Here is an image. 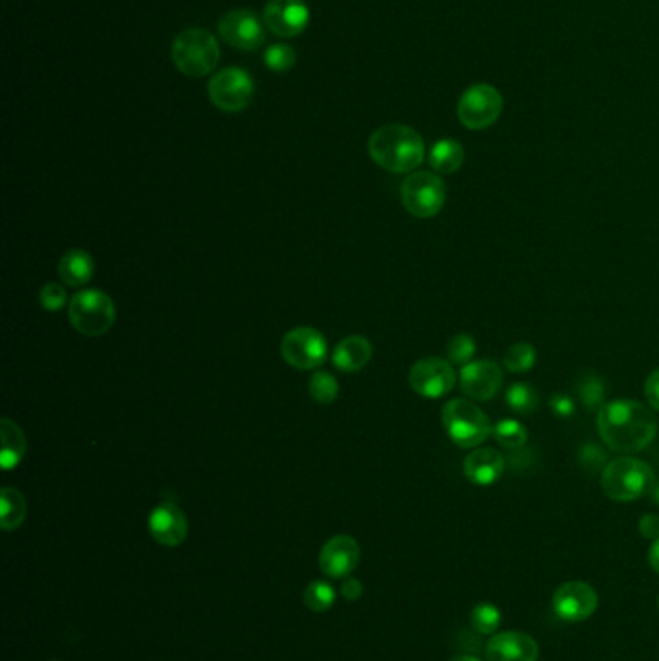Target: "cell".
Listing matches in <instances>:
<instances>
[{"instance_id":"cell-16","label":"cell","mask_w":659,"mask_h":661,"mask_svg":"<svg viewBox=\"0 0 659 661\" xmlns=\"http://www.w3.org/2000/svg\"><path fill=\"white\" fill-rule=\"evenodd\" d=\"M147 526L151 538L161 546H180L188 538V518L184 511L171 501L161 503L151 511Z\"/></svg>"},{"instance_id":"cell-13","label":"cell","mask_w":659,"mask_h":661,"mask_svg":"<svg viewBox=\"0 0 659 661\" xmlns=\"http://www.w3.org/2000/svg\"><path fill=\"white\" fill-rule=\"evenodd\" d=\"M221 37L240 51H256L265 41L263 24L252 10H230L219 20Z\"/></svg>"},{"instance_id":"cell-8","label":"cell","mask_w":659,"mask_h":661,"mask_svg":"<svg viewBox=\"0 0 659 661\" xmlns=\"http://www.w3.org/2000/svg\"><path fill=\"white\" fill-rule=\"evenodd\" d=\"M503 95L491 84L470 86L460 95L457 115L468 130H486L503 113Z\"/></svg>"},{"instance_id":"cell-15","label":"cell","mask_w":659,"mask_h":661,"mask_svg":"<svg viewBox=\"0 0 659 661\" xmlns=\"http://www.w3.org/2000/svg\"><path fill=\"white\" fill-rule=\"evenodd\" d=\"M460 389L472 401L493 399L503 385V370L493 360L468 362L460 370Z\"/></svg>"},{"instance_id":"cell-14","label":"cell","mask_w":659,"mask_h":661,"mask_svg":"<svg viewBox=\"0 0 659 661\" xmlns=\"http://www.w3.org/2000/svg\"><path fill=\"white\" fill-rule=\"evenodd\" d=\"M263 22L279 37H298L310 24V8L302 0H269Z\"/></svg>"},{"instance_id":"cell-19","label":"cell","mask_w":659,"mask_h":661,"mask_svg":"<svg viewBox=\"0 0 659 661\" xmlns=\"http://www.w3.org/2000/svg\"><path fill=\"white\" fill-rule=\"evenodd\" d=\"M503 472H505V459L497 449L482 447L472 451L464 459V476L480 488L493 486L503 476Z\"/></svg>"},{"instance_id":"cell-27","label":"cell","mask_w":659,"mask_h":661,"mask_svg":"<svg viewBox=\"0 0 659 661\" xmlns=\"http://www.w3.org/2000/svg\"><path fill=\"white\" fill-rule=\"evenodd\" d=\"M335 600H337V592L325 580H314L304 590V604H306L308 609H312L316 613L329 611L333 607V604H335Z\"/></svg>"},{"instance_id":"cell-6","label":"cell","mask_w":659,"mask_h":661,"mask_svg":"<svg viewBox=\"0 0 659 661\" xmlns=\"http://www.w3.org/2000/svg\"><path fill=\"white\" fill-rule=\"evenodd\" d=\"M72 327L86 337H101L115 325L116 308L111 296L101 290H82L68 304Z\"/></svg>"},{"instance_id":"cell-12","label":"cell","mask_w":659,"mask_h":661,"mask_svg":"<svg viewBox=\"0 0 659 661\" xmlns=\"http://www.w3.org/2000/svg\"><path fill=\"white\" fill-rule=\"evenodd\" d=\"M596 609L598 592L584 580L565 582L553 594V611L561 621H586L596 613Z\"/></svg>"},{"instance_id":"cell-26","label":"cell","mask_w":659,"mask_h":661,"mask_svg":"<svg viewBox=\"0 0 659 661\" xmlns=\"http://www.w3.org/2000/svg\"><path fill=\"white\" fill-rule=\"evenodd\" d=\"M505 401H507V406L513 412L524 414V416L534 414L538 410V404H540L536 389L530 387L528 383H515V385H511V389L505 395Z\"/></svg>"},{"instance_id":"cell-1","label":"cell","mask_w":659,"mask_h":661,"mask_svg":"<svg viewBox=\"0 0 659 661\" xmlns=\"http://www.w3.org/2000/svg\"><path fill=\"white\" fill-rule=\"evenodd\" d=\"M598 433L611 451L634 455L656 439L658 420L648 406L631 399H617L598 410Z\"/></svg>"},{"instance_id":"cell-10","label":"cell","mask_w":659,"mask_h":661,"mask_svg":"<svg viewBox=\"0 0 659 661\" xmlns=\"http://www.w3.org/2000/svg\"><path fill=\"white\" fill-rule=\"evenodd\" d=\"M281 354L296 370H316L327 358V339L314 327H296L283 337Z\"/></svg>"},{"instance_id":"cell-22","label":"cell","mask_w":659,"mask_h":661,"mask_svg":"<svg viewBox=\"0 0 659 661\" xmlns=\"http://www.w3.org/2000/svg\"><path fill=\"white\" fill-rule=\"evenodd\" d=\"M0 437H2L0 460H2V468L8 472V470L16 468L26 457L28 441H26L22 428L8 418L0 420Z\"/></svg>"},{"instance_id":"cell-5","label":"cell","mask_w":659,"mask_h":661,"mask_svg":"<svg viewBox=\"0 0 659 661\" xmlns=\"http://www.w3.org/2000/svg\"><path fill=\"white\" fill-rule=\"evenodd\" d=\"M441 422L449 439L460 449H476L493 433L488 414L466 399H453L445 404Z\"/></svg>"},{"instance_id":"cell-42","label":"cell","mask_w":659,"mask_h":661,"mask_svg":"<svg viewBox=\"0 0 659 661\" xmlns=\"http://www.w3.org/2000/svg\"><path fill=\"white\" fill-rule=\"evenodd\" d=\"M652 497H654L656 503H659V482H656V486L652 489Z\"/></svg>"},{"instance_id":"cell-29","label":"cell","mask_w":659,"mask_h":661,"mask_svg":"<svg viewBox=\"0 0 659 661\" xmlns=\"http://www.w3.org/2000/svg\"><path fill=\"white\" fill-rule=\"evenodd\" d=\"M308 391L316 403H335L339 397V381L329 372H317L308 383Z\"/></svg>"},{"instance_id":"cell-32","label":"cell","mask_w":659,"mask_h":661,"mask_svg":"<svg viewBox=\"0 0 659 661\" xmlns=\"http://www.w3.org/2000/svg\"><path fill=\"white\" fill-rule=\"evenodd\" d=\"M474 354H476V341L466 333L455 335L447 345V356L451 364L466 366Z\"/></svg>"},{"instance_id":"cell-38","label":"cell","mask_w":659,"mask_h":661,"mask_svg":"<svg viewBox=\"0 0 659 661\" xmlns=\"http://www.w3.org/2000/svg\"><path fill=\"white\" fill-rule=\"evenodd\" d=\"M364 586L358 578H344L343 586H341V596L346 602H356L362 598Z\"/></svg>"},{"instance_id":"cell-35","label":"cell","mask_w":659,"mask_h":661,"mask_svg":"<svg viewBox=\"0 0 659 661\" xmlns=\"http://www.w3.org/2000/svg\"><path fill=\"white\" fill-rule=\"evenodd\" d=\"M580 460L582 464L588 468V470H600V468H605V455H603L602 449L594 447V445H586L580 453Z\"/></svg>"},{"instance_id":"cell-3","label":"cell","mask_w":659,"mask_h":661,"mask_svg":"<svg viewBox=\"0 0 659 661\" xmlns=\"http://www.w3.org/2000/svg\"><path fill=\"white\" fill-rule=\"evenodd\" d=\"M656 486V474L652 466L634 457H619L605 464L602 470L603 493L617 503H631Z\"/></svg>"},{"instance_id":"cell-36","label":"cell","mask_w":659,"mask_h":661,"mask_svg":"<svg viewBox=\"0 0 659 661\" xmlns=\"http://www.w3.org/2000/svg\"><path fill=\"white\" fill-rule=\"evenodd\" d=\"M644 395H646L648 404L659 412V370H654L652 374L648 375L646 385H644Z\"/></svg>"},{"instance_id":"cell-20","label":"cell","mask_w":659,"mask_h":661,"mask_svg":"<svg viewBox=\"0 0 659 661\" xmlns=\"http://www.w3.org/2000/svg\"><path fill=\"white\" fill-rule=\"evenodd\" d=\"M373 356V346L366 337L352 335L346 337L333 352V364L341 372H358L370 364Z\"/></svg>"},{"instance_id":"cell-4","label":"cell","mask_w":659,"mask_h":661,"mask_svg":"<svg viewBox=\"0 0 659 661\" xmlns=\"http://www.w3.org/2000/svg\"><path fill=\"white\" fill-rule=\"evenodd\" d=\"M174 66L192 78L207 76L215 70L221 51L217 39L207 29H184L174 39L171 49Z\"/></svg>"},{"instance_id":"cell-43","label":"cell","mask_w":659,"mask_h":661,"mask_svg":"<svg viewBox=\"0 0 659 661\" xmlns=\"http://www.w3.org/2000/svg\"><path fill=\"white\" fill-rule=\"evenodd\" d=\"M658 604H659V600H658Z\"/></svg>"},{"instance_id":"cell-7","label":"cell","mask_w":659,"mask_h":661,"mask_svg":"<svg viewBox=\"0 0 659 661\" xmlns=\"http://www.w3.org/2000/svg\"><path fill=\"white\" fill-rule=\"evenodd\" d=\"M445 198L447 188L437 174L418 171L406 176L402 182V205L410 215L418 219L435 217L443 209Z\"/></svg>"},{"instance_id":"cell-23","label":"cell","mask_w":659,"mask_h":661,"mask_svg":"<svg viewBox=\"0 0 659 661\" xmlns=\"http://www.w3.org/2000/svg\"><path fill=\"white\" fill-rule=\"evenodd\" d=\"M28 515L26 497L14 488H4L0 491V524L6 532L22 526Z\"/></svg>"},{"instance_id":"cell-25","label":"cell","mask_w":659,"mask_h":661,"mask_svg":"<svg viewBox=\"0 0 659 661\" xmlns=\"http://www.w3.org/2000/svg\"><path fill=\"white\" fill-rule=\"evenodd\" d=\"M536 358H538V352L530 343H515L505 350L503 366L511 374H524L536 366Z\"/></svg>"},{"instance_id":"cell-37","label":"cell","mask_w":659,"mask_h":661,"mask_svg":"<svg viewBox=\"0 0 659 661\" xmlns=\"http://www.w3.org/2000/svg\"><path fill=\"white\" fill-rule=\"evenodd\" d=\"M638 530L644 538L656 542L659 538V517L658 515H644L638 522Z\"/></svg>"},{"instance_id":"cell-30","label":"cell","mask_w":659,"mask_h":661,"mask_svg":"<svg viewBox=\"0 0 659 661\" xmlns=\"http://www.w3.org/2000/svg\"><path fill=\"white\" fill-rule=\"evenodd\" d=\"M493 435L505 449H522L528 441V430L516 420H501L495 424Z\"/></svg>"},{"instance_id":"cell-39","label":"cell","mask_w":659,"mask_h":661,"mask_svg":"<svg viewBox=\"0 0 659 661\" xmlns=\"http://www.w3.org/2000/svg\"><path fill=\"white\" fill-rule=\"evenodd\" d=\"M551 408L555 410V414L569 418L574 412V403L569 397H567V395L557 393V395H553V399H551Z\"/></svg>"},{"instance_id":"cell-34","label":"cell","mask_w":659,"mask_h":661,"mask_svg":"<svg viewBox=\"0 0 659 661\" xmlns=\"http://www.w3.org/2000/svg\"><path fill=\"white\" fill-rule=\"evenodd\" d=\"M66 300H68L66 290L58 283H49L39 292V302L47 312H58L66 304Z\"/></svg>"},{"instance_id":"cell-28","label":"cell","mask_w":659,"mask_h":661,"mask_svg":"<svg viewBox=\"0 0 659 661\" xmlns=\"http://www.w3.org/2000/svg\"><path fill=\"white\" fill-rule=\"evenodd\" d=\"M470 625L472 629L478 634H493L497 633L499 625H501V611L497 605L478 604L472 611H470Z\"/></svg>"},{"instance_id":"cell-17","label":"cell","mask_w":659,"mask_h":661,"mask_svg":"<svg viewBox=\"0 0 659 661\" xmlns=\"http://www.w3.org/2000/svg\"><path fill=\"white\" fill-rule=\"evenodd\" d=\"M360 546L352 536H333L319 553V567L329 578H348L358 567Z\"/></svg>"},{"instance_id":"cell-18","label":"cell","mask_w":659,"mask_h":661,"mask_svg":"<svg viewBox=\"0 0 659 661\" xmlns=\"http://www.w3.org/2000/svg\"><path fill=\"white\" fill-rule=\"evenodd\" d=\"M538 642L526 633L493 634L486 646V661H538Z\"/></svg>"},{"instance_id":"cell-21","label":"cell","mask_w":659,"mask_h":661,"mask_svg":"<svg viewBox=\"0 0 659 661\" xmlns=\"http://www.w3.org/2000/svg\"><path fill=\"white\" fill-rule=\"evenodd\" d=\"M95 273V261L86 250H68L58 261V277L68 287H84Z\"/></svg>"},{"instance_id":"cell-11","label":"cell","mask_w":659,"mask_h":661,"mask_svg":"<svg viewBox=\"0 0 659 661\" xmlns=\"http://www.w3.org/2000/svg\"><path fill=\"white\" fill-rule=\"evenodd\" d=\"M408 383L412 391L424 399H441L449 395L457 383V374L453 370V364L441 358H422L418 360L410 374Z\"/></svg>"},{"instance_id":"cell-40","label":"cell","mask_w":659,"mask_h":661,"mask_svg":"<svg viewBox=\"0 0 659 661\" xmlns=\"http://www.w3.org/2000/svg\"><path fill=\"white\" fill-rule=\"evenodd\" d=\"M648 561H650V567H652V569H654L659 575V538L654 544H652V547H650Z\"/></svg>"},{"instance_id":"cell-2","label":"cell","mask_w":659,"mask_h":661,"mask_svg":"<svg viewBox=\"0 0 659 661\" xmlns=\"http://www.w3.org/2000/svg\"><path fill=\"white\" fill-rule=\"evenodd\" d=\"M368 153L375 165L389 173H412L422 165L426 145L414 128L406 124H387L373 132Z\"/></svg>"},{"instance_id":"cell-41","label":"cell","mask_w":659,"mask_h":661,"mask_svg":"<svg viewBox=\"0 0 659 661\" xmlns=\"http://www.w3.org/2000/svg\"><path fill=\"white\" fill-rule=\"evenodd\" d=\"M449 661H480L476 656H468V654H460V656H455Z\"/></svg>"},{"instance_id":"cell-9","label":"cell","mask_w":659,"mask_h":661,"mask_svg":"<svg viewBox=\"0 0 659 661\" xmlns=\"http://www.w3.org/2000/svg\"><path fill=\"white\" fill-rule=\"evenodd\" d=\"M207 89L211 103L225 113L244 111L254 97V82L242 68L219 70Z\"/></svg>"},{"instance_id":"cell-33","label":"cell","mask_w":659,"mask_h":661,"mask_svg":"<svg viewBox=\"0 0 659 661\" xmlns=\"http://www.w3.org/2000/svg\"><path fill=\"white\" fill-rule=\"evenodd\" d=\"M265 64L273 72H287L296 64V53L288 45H271L265 51Z\"/></svg>"},{"instance_id":"cell-31","label":"cell","mask_w":659,"mask_h":661,"mask_svg":"<svg viewBox=\"0 0 659 661\" xmlns=\"http://www.w3.org/2000/svg\"><path fill=\"white\" fill-rule=\"evenodd\" d=\"M578 393H580V401L584 403L586 408H602L603 397H605V385H603L602 377L600 375H588L580 381L578 385Z\"/></svg>"},{"instance_id":"cell-24","label":"cell","mask_w":659,"mask_h":661,"mask_svg":"<svg viewBox=\"0 0 659 661\" xmlns=\"http://www.w3.org/2000/svg\"><path fill=\"white\" fill-rule=\"evenodd\" d=\"M464 163V149L457 140H439L431 147L430 165L439 174H453Z\"/></svg>"}]
</instances>
